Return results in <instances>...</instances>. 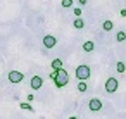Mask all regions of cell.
<instances>
[{
  "label": "cell",
  "instance_id": "6da1fadb",
  "mask_svg": "<svg viewBox=\"0 0 126 119\" xmlns=\"http://www.w3.org/2000/svg\"><path fill=\"white\" fill-rule=\"evenodd\" d=\"M67 83H69V74H67V71H66L64 67H61V69L57 71V76L54 78V85H55L57 88H64Z\"/></svg>",
  "mask_w": 126,
  "mask_h": 119
},
{
  "label": "cell",
  "instance_id": "7a4b0ae2",
  "mask_svg": "<svg viewBox=\"0 0 126 119\" xmlns=\"http://www.w3.org/2000/svg\"><path fill=\"white\" fill-rule=\"evenodd\" d=\"M76 78L78 79H88L90 78V67L86 66V64H81V66H78L76 67Z\"/></svg>",
  "mask_w": 126,
  "mask_h": 119
},
{
  "label": "cell",
  "instance_id": "3957f363",
  "mask_svg": "<svg viewBox=\"0 0 126 119\" xmlns=\"http://www.w3.org/2000/svg\"><path fill=\"white\" fill-rule=\"evenodd\" d=\"M117 86H119V81H117L116 78H109V79L105 81V91H107V93H114V91L117 90Z\"/></svg>",
  "mask_w": 126,
  "mask_h": 119
},
{
  "label": "cell",
  "instance_id": "277c9868",
  "mask_svg": "<svg viewBox=\"0 0 126 119\" xmlns=\"http://www.w3.org/2000/svg\"><path fill=\"white\" fill-rule=\"evenodd\" d=\"M7 78H9V81H11V83H21V81L24 79V74H23V73H19V71H11Z\"/></svg>",
  "mask_w": 126,
  "mask_h": 119
},
{
  "label": "cell",
  "instance_id": "5b68a950",
  "mask_svg": "<svg viewBox=\"0 0 126 119\" xmlns=\"http://www.w3.org/2000/svg\"><path fill=\"white\" fill-rule=\"evenodd\" d=\"M43 45H45V48H54L57 45V38L54 35H47V36H43Z\"/></svg>",
  "mask_w": 126,
  "mask_h": 119
},
{
  "label": "cell",
  "instance_id": "8992f818",
  "mask_svg": "<svg viewBox=\"0 0 126 119\" xmlns=\"http://www.w3.org/2000/svg\"><path fill=\"white\" fill-rule=\"evenodd\" d=\"M88 109H90L92 112L100 110V109H102V100H100V98H90V102H88Z\"/></svg>",
  "mask_w": 126,
  "mask_h": 119
},
{
  "label": "cell",
  "instance_id": "52a82bcc",
  "mask_svg": "<svg viewBox=\"0 0 126 119\" xmlns=\"http://www.w3.org/2000/svg\"><path fill=\"white\" fill-rule=\"evenodd\" d=\"M30 86H31L33 90H40V88L43 86V79H42V76H33V78L30 79Z\"/></svg>",
  "mask_w": 126,
  "mask_h": 119
},
{
  "label": "cell",
  "instance_id": "ba28073f",
  "mask_svg": "<svg viewBox=\"0 0 126 119\" xmlns=\"http://www.w3.org/2000/svg\"><path fill=\"white\" fill-rule=\"evenodd\" d=\"M73 26H74L76 30H83V28H85V21H83V17H79V16H78V17L74 19Z\"/></svg>",
  "mask_w": 126,
  "mask_h": 119
},
{
  "label": "cell",
  "instance_id": "9c48e42d",
  "mask_svg": "<svg viewBox=\"0 0 126 119\" xmlns=\"http://www.w3.org/2000/svg\"><path fill=\"white\" fill-rule=\"evenodd\" d=\"M83 50H85V52H93V50H95V43H93L92 40L85 42V43H83Z\"/></svg>",
  "mask_w": 126,
  "mask_h": 119
},
{
  "label": "cell",
  "instance_id": "30bf717a",
  "mask_svg": "<svg viewBox=\"0 0 126 119\" xmlns=\"http://www.w3.org/2000/svg\"><path fill=\"white\" fill-rule=\"evenodd\" d=\"M102 28H104V31H110V30L114 28V23L107 19V21H104V23H102Z\"/></svg>",
  "mask_w": 126,
  "mask_h": 119
},
{
  "label": "cell",
  "instance_id": "8fae6325",
  "mask_svg": "<svg viewBox=\"0 0 126 119\" xmlns=\"http://www.w3.org/2000/svg\"><path fill=\"white\" fill-rule=\"evenodd\" d=\"M88 90V85L85 83V79H79V83H78V91H81V93H85Z\"/></svg>",
  "mask_w": 126,
  "mask_h": 119
},
{
  "label": "cell",
  "instance_id": "7c38bea8",
  "mask_svg": "<svg viewBox=\"0 0 126 119\" xmlns=\"http://www.w3.org/2000/svg\"><path fill=\"white\" fill-rule=\"evenodd\" d=\"M116 40L121 43V42H124L126 40V31H117V35H116Z\"/></svg>",
  "mask_w": 126,
  "mask_h": 119
},
{
  "label": "cell",
  "instance_id": "4fadbf2b",
  "mask_svg": "<svg viewBox=\"0 0 126 119\" xmlns=\"http://www.w3.org/2000/svg\"><path fill=\"white\" fill-rule=\"evenodd\" d=\"M62 67V60L61 59H54L52 60V69H61Z\"/></svg>",
  "mask_w": 126,
  "mask_h": 119
},
{
  "label": "cell",
  "instance_id": "5bb4252c",
  "mask_svg": "<svg viewBox=\"0 0 126 119\" xmlns=\"http://www.w3.org/2000/svg\"><path fill=\"white\" fill-rule=\"evenodd\" d=\"M116 69H117V73H121V74H123V73L126 71V66H124V62H121V60H119V62L116 64Z\"/></svg>",
  "mask_w": 126,
  "mask_h": 119
},
{
  "label": "cell",
  "instance_id": "9a60e30c",
  "mask_svg": "<svg viewBox=\"0 0 126 119\" xmlns=\"http://www.w3.org/2000/svg\"><path fill=\"white\" fill-rule=\"evenodd\" d=\"M19 107H21V109H24V110H30V112H33V107H31L28 102H21V104H19Z\"/></svg>",
  "mask_w": 126,
  "mask_h": 119
},
{
  "label": "cell",
  "instance_id": "2e32d148",
  "mask_svg": "<svg viewBox=\"0 0 126 119\" xmlns=\"http://www.w3.org/2000/svg\"><path fill=\"white\" fill-rule=\"evenodd\" d=\"M61 5H62L64 9H69V7L73 5V0H62V2H61Z\"/></svg>",
  "mask_w": 126,
  "mask_h": 119
},
{
  "label": "cell",
  "instance_id": "e0dca14e",
  "mask_svg": "<svg viewBox=\"0 0 126 119\" xmlns=\"http://www.w3.org/2000/svg\"><path fill=\"white\" fill-rule=\"evenodd\" d=\"M73 12H74V16H76V17H78V16H81V7H76Z\"/></svg>",
  "mask_w": 126,
  "mask_h": 119
},
{
  "label": "cell",
  "instance_id": "ac0fdd59",
  "mask_svg": "<svg viewBox=\"0 0 126 119\" xmlns=\"http://www.w3.org/2000/svg\"><path fill=\"white\" fill-rule=\"evenodd\" d=\"M57 71H59V69H52V73L48 74V76H50V79H54V78L57 76Z\"/></svg>",
  "mask_w": 126,
  "mask_h": 119
},
{
  "label": "cell",
  "instance_id": "d6986e66",
  "mask_svg": "<svg viewBox=\"0 0 126 119\" xmlns=\"http://www.w3.org/2000/svg\"><path fill=\"white\" fill-rule=\"evenodd\" d=\"M86 2H88V0H78V4L83 7V5H86Z\"/></svg>",
  "mask_w": 126,
  "mask_h": 119
},
{
  "label": "cell",
  "instance_id": "ffe728a7",
  "mask_svg": "<svg viewBox=\"0 0 126 119\" xmlns=\"http://www.w3.org/2000/svg\"><path fill=\"white\" fill-rule=\"evenodd\" d=\"M119 14H121V17H126V9H121V12H119Z\"/></svg>",
  "mask_w": 126,
  "mask_h": 119
}]
</instances>
